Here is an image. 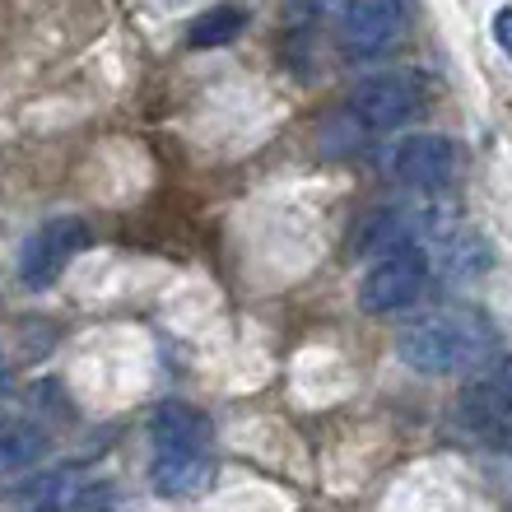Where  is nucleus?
<instances>
[{
  "label": "nucleus",
  "instance_id": "nucleus-1",
  "mask_svg": "<svg viewBox=\"0 0 512 512\" xmlns=\"http://www.w3.org/2000/svg\"><path fill=\"white\" fill-rule=\"evenodd\" d=\"M396 354L424 378H452V373L485 368L499 354V340L475 308H438L405 326L396 336Z\"/></svg>",
  "mask_w": 512,
  "mask_h": 512
},
{
  "label": "nucleus",
  "instance_id": "nucleus-2",
  "mask_svg": "<svg viewBox=\"0 0 512 512\" xmlns=\"http://www.w3.org/2000/svg\"><path fill=\"white\" fill-rule=\"evenodd\" d=\"M429 84L415 70H378L350 89V117L364 122L368 131H396L424 108Z\"/></svg>",
  "mask_w": 512,
  "mask_h": 512
},
{
  "label": "nucleus",
  "instance_id": "nucleus-3",
  "mask_svg": "<svg viewBox=\"0 0 512 512\" xmlns=\"http://www.w3.org/2000/svg\"><path fill=\"white\" fill-rule=\"evenodd\" d=\"M429 275H433V266L419 247H401V252H391V256H378L368 266V275L359 280V308L368 317H387V312L410 308L429 289Z\"/></svg>",
  "mask_w": 512,
  "mask_h": 512
},
{
  "label": "nucleus",
  "instance_id": "nucleus-4",
  "mask_svg": "<svg viewBox=\"0 0 512 512\" xmlns=\"http://www.w3.org/2000/svg\"><path fill=\"white\" fill-rule=\"evenodd\" d=\"M94 243L89 224L75 215H61V219H47L42 229H33L19 247V280L28 289H52L61 275L70 270V261Z\"/></svg>",
  "mask_w": 512,
  "mask_h": 512
},
{
  "label": "nucleus",
  "instance_id": "nucleus-5",
  "mask_svg": "<svg viewBox=\"0 0 512 512\" xmlns=\"http://www.w3.org/2000/svg\"><path fill=\"white\" fill-rule=\"evenodd\" d=\"M387 173L410 191H443L461 173V149L447 135H405L387 149Z\"/></svg>",
  "mask_w": 512,
  "mask_h": 512
},
{
  "label": "nucleus",
  "instance_id": "nucleus-6",
  "mask_svg": "<svg viewBox=\"0 0 512 512\" xmlns=\"http://www.w3.org/2000/svg\"><path fill=\"white\" fill-rule=\"evenodd\" d=\"M401 19H405L401 0H345V10H340V38H345L350 52L373 56L396 42Z\"/></svg>",
  "mask_w": 512,
  "mask_h": 512
},
{
  "label": "nucleus",
  "instance_id": "nucleus-7",
  "mask_svg": "<svg viewBox=\"0 0 512 512\" xmlns=\"http://www.w3.org/2000/svg\"><path fill=\"white\" fill-rule=\"evenodd\" d=\"M149 480L163 499H196L215 480V457H210V447H154Z\"/></svg>",
  "mask_w": 512,
  "mask_h": 512
},
{
  "label": "nucleus",
  "instance_id": "nucleus-8",
  "mask_svg": "<svg viewBox=\"0 0 512 512\" xmlns=\"http://www.w3.org/2000/svg\"><path fill=\"white\" fill-rule=\"evenodd\" d=\"M419 229H424V210L387 205V210H373V215L359 224L354 252L359 256H391V252H401V247H415Z\"/></svg>",
  "mask_w": 512,
  "mask_h": 512
},
{
  "label": "nucleus",
  "instance_id": "nucleus-9",
  "mask_svg": "<svg viewBox=\"0 0 512 512\" xmlns=\"http://www.w3.org/2000/svg\"><path fill=\"white\" fill-rule=\"evenodd\" d=\"M149 438H154V447H210V419L196 405L163 401L149 415Z\"/></svg>",
  "mask_w": 512,
  "mask_h": 512
},
{
  "label": "nucleus",
  "instance_id": "nucleus-10",
  "mask_svg": "<svg viewBox=\"0 0 512 512\" xmlns=\"http://www.w3.org/2000/svg\"><path fill=\"white\" fill-rule=\"evenodd\" d=\"M47 457V438L33 424H5L0 429V489L33 475Z\"/></svg>",
  "mask_w": 512,
  "mask_h": 512
},
{
  "label": "nucleus",
  "instance_id": "nucleus-11",
  "mask_svg": "<svg viewBox=\"0 0 512 512\" xmlns=\"http://www.w3.org/2000/svg\"><path fill=\"white\" fill-rule=\"evenodd\" d=\"M466 405H475V415H485V419L512 415V350L489 359L480 382H475V391L466 396Z\"/></svg>",
  "mask_w": 512,
  "mask_h": 512
},
{
  "label": "nucleus",
  "instance_id": "nucleus-12",
  "mask_svg": "<svg viewBox=\"0 0 512 512\" xmlns=\"http://www.w3.org/2000/svg\"><path fill=\"white\" fill-rule=\"evenodd\" d=\"M247 28V10L238 0H219L205 14H196L187 24V42L191 47H229L238 33Z\"/></svg>",
  "mask_w": 512,
  "mask_h": 512
},
{
  "label": "nucleus",
  "instance_id": "nucleus-13",
  "mask_svg": "<svg viewBox=\"0 0 512 512\" xmlns=\"http://www.w3.org/2000/svg\"><path fill=\"white\" fill-rule=\"evenodd\" d=\"M443 280L461 284V280H471V275H480V270L489 266V252L485 243H475L471 233H457V238H447V243L433 247V261H429Z\"/></svg>",
  "mask_w": 512,
  "mask_h": 512
},
{
  "label": "nucleus",
  "instance_id": "nucleus-14",
  "mask_svg": "<svg viewBox=\"0 0 512 512\" xmlns=\"http://www.w3.org/2000/svg\"><path fill=\"white\" fill-rule=\"evenodd\" d=\"M494 42H499V52L512 61V5L494 10Z\"/></svg>",
  "mask_w": 512,
  "mask_h": 512
},
{
  "label": "nucleus",
  "instance_id": "nucleus-15",
  "mask_svg": "<svg viewBox=\"0 0 512 512\" xmlns=\"http://www.w3.org/2000/svg\"><path fill=\"white\" fill-rule=\"evenodd\" d=\"M10 387H14V382H10V368L0 364V405L10 401Z\"/></svg>",
  "mask_w": 512,
  "mask_h": 512
}]
</instances>
